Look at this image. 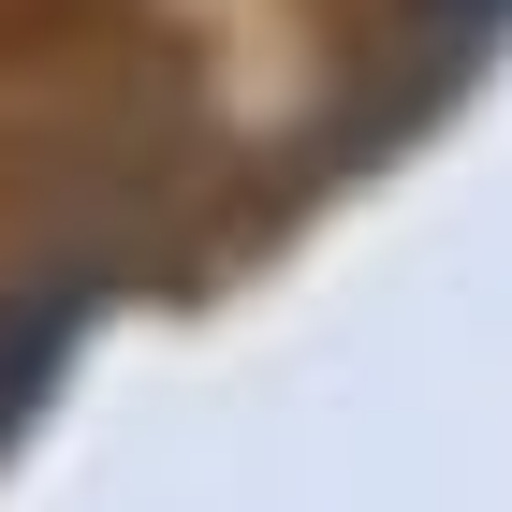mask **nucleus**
I'll return each instance as SVG.
<instances>
[{"label":"nucleus","mask_w":512,"mask_h":512,"mask_svg":"<svg viewBox=\"0 0 512 512\" xmlns=\"http://www.w3.org/2000/svg\"><path fill=\"white\" fill-rule=\"evenodd\" d=\"M59 352H74V293H44V308L15 322V337H0V439H15V425L44 410V366H59Z\"/></svg>","instance_id":"nucleus-1"},{"label":"nucleus","mask_w":512,"mask_h":512,"mask_svg":"<svg viewBox=\"0 0 512 512\" xmlns=\"http://www.w3.org/2000/svg\"><path fill=\"white\" fill-rule=\"evenodd\" d=\"M425 15H439V30H498L512 0H425Z\"/></svg>","instance_id":"nucleus-2"}]
</instances>
